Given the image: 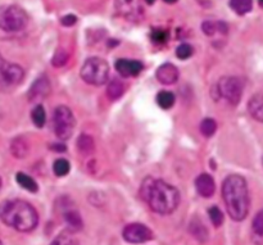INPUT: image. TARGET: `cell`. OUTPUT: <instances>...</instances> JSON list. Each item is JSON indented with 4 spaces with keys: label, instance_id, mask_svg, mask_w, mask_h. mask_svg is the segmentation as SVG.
<instances>
[{
    "label": "cell",
    "instance_id": "obj_1",
    "mask_svg": "<svg viewBox=\"0 0 263 245\" xmlns=\"http://www.w3.org/2000/svg\"><path fill=\"white\" fill-rule=\"evenodd\" d=\"M141 198L148 203L152 211L159 215H171L180 204V193L163 180L152 177L144 180L141 185Z\"/></svg>",
    "mask_w": 263,
    "mask_h": 245
},
{
    "label": "cell",
    "instance_id": "obj_2",
    "mask_svg": "<svg viewBox=\"0 0 263 245\" xmlns=\"http://www.w3.org/2000/svg\"><path fill=\"white\" fill-rule=\"evenodd\" d=\"M222 198L230 217L235 221H243L248 216L251 199L248 185L244 177L230 175L222 184Z\"/></svg>",
    "mask_w": 263,
    "mask_h": 245
},
{
    "label": "cell",
    "instance_id": "obj_3",
    "mask_svg": "<svg viewBox=\"0 0 263 245\" xmlns=\"http://www.w3.org/2000/svg\"><path fill=\"white\" fill-rule=\"evenodd\" d=\"M0 220L21 233L32 231L39 223L35 208L23 200H5L0 204Z\"/></svg>",
    "mask_w": 263,
    "mask_h": 245
},
{
    "label": "cell",
    "instance_id": "obj_4",
    "mask_svg": "<svg viewBox=\"0 0 263 245\" xmlns=\"http://www.w3.org/2000/svg\"><path fill=\"white\" fill-rule=\"evenodd\" d=\"M80 76L86 84L100 86V85H104L109 79V66L104 59L91 56L82 64Z\"/></svg>",
    "mask_w": 263,
    "mask_h": 245
},
{
    "label": "cell",
    "instance_id": "obj_5",
    "mask_svg": "<svg viewBox=\"0 0 263 245\" xmlns=\"http://www.w3.org/2000/svg\"><path fill=\"white\" fill-rule=\"evenodd\" d=\"M28 23V15L18 5L0 7V28L7 32L23 30Z\"/></svg>",
    "mask_w": 263,
    "mask_h": 245
},
{
    "label": "cell",
    "instance_id": "obj_6",
    "mask_svg": "<svg viewBox=\"0 0 263 245\" xmlns=\"http://www.w3.org/2000/svg\"><path fill=\"white\" fill-rule=\"evenodd\" d=\"M53 125L57 138H59L61 140H67V139L71 138L74 126H76V120H74L72 110L66 105L57 107L54 110Z\"/></svg>",
    "mask_w": 263,
    "mask_h": 245
},
{
    "label": "cell",
    "instance_id": "obj_7",
    "mask_svg": "<svg viewBox=\"0 0 263 245\" xmlns=\"http://www.w3.org/2000/svg\"><path fill=\"white\" fill-rule=\"evenodd\" d=\"M244 90L243 80L236 76H225L216 85L218 98H223L231 105H238Z\"/></svg>",
    "mask_w": 263,
    "mask_h": 245
},
{
    "label": "cell",
    "instance_id": "obj_8",
    "mask_svg": "<svg viewBox=\"0 0 263 245\" xmlns=\"http://www.w3.org/2000/svg\"><path fill=\"white\" fill-rule=\"evenodd\" d=\"M122 236L127 243L139 244L152 240L153 233H152L151 229L146 228L143 223H130L123 229Z\"/></svg>",
    "mask_w": 263,
    "mask_h": 245
},
{
    "label": "cell",
    "instance_id": "obj_9",
    "mask_svg": "<svg viewBox=\"0 0 263 245\" xmlns=\"http://www.w3.org/2000/svg\"><path fill=\"white\" fill-rule=\"evenodd\" d=\"M50 81L46 76H40L28 90V100L31 103H39L50 94Z\"/></svg>",
    "mask_w": 263,
    "mask_h": 245
},
{
    "label": "cell",
    "instance_id": "obj_10",
    "mask_svg": "<svg viewBox=\"0 0 263 245\" xmlns=\"http://www.w3.org/2000/svg\"><path fill=\"white\" fill-rule=\"evenodd\" d=\"M116 9L121 15L131 21L139 18L143 13L138 0H116Z\"/></svg>",
    "mask_w": 263,
    "mask_h": 245
},
{
    "label": "cell",
    "instance_id": "obj_11",
    "mask_svg": "<svg viewBox=\"0 0 263 245\" xmlns=\"http://www.w3.org/2000/svg\"><path fill=\"white\" fill-rule=\"evenodd\" d=\"M115 67L118 73L123 77L138 76L143 71V63L140 61H134V59H118Z\"/></svg>",
    "mask_w": 263,
    "mask_h": 245
},
{
    "label": "cell",
    "instance_id": "obj_12",
    "mask_svg": "<svg viewBox=\"0 0 263 245\" xmlns=\"http://www.w3.org/2000/svg\"><path fill=\"white\" fill-rule=\"evenodd\" d=\"M195 189H197L198 194L203 198H211L215 194L216 185L215 180L211 175L202 174L197 177L195 180Z\"/></svg>",
    "mask_w": 263,
    "mask_h": 245
},
{
    "label": "cell",
    "instance_id": "obj_13",
    "mask_svg": "<svg viewBox=\"0 0 263 245\" xmlns=\"http://www.w3.org/2000/svg\"><path fill=\"white\" fill-rule=\"evenodd\" d=\"M157 80L163 85H172L179 80V69L171 63H164L157 69Z\"/></svg>",
    "mask_w": 263,
    "mask_h": 245
},
{
    "label": "cell",
    "instance_id": "obj_14",
    "mask_svg": "<svg viewBox=\"0 0 263 245\" xmlns=\"http://www.w3.org/2000/svg\"><path fill=\"white\" fill-rule=\"evenodd\" d=\"M249 115L258 122H263V94H256L248 103Z\"/></svg>",
    "mask_w": 263,
    "mask_h": 245
},
{
    "label": "cell",
    "instance_id": "obj_15",
    "mask_svg": "<svg viewBox=\"0 0 263 245\" xmlns=\"http://www.w3.org/2000/svg\"><path fill=\"white\" fill-rule=\"evenodd\" d=\"M189 230H190V234H192V235L194 236L197 240H199L200 243H203V241H207L208 230H207V228L203 225V222L200 221V218H198V217L193 218L192 222H190Z\"/></svg>",
    "mask_w": 263,
    "mask_h": 245
},
{
    "label": "cell",
    "instance_id": "obj_16",
    "mask_svg": "<svg viewBox=\"0 0 263 245\" xmlns=\"http://www.w3.org/2000/svg\"><path fill=\"white\" fill-rule=\"evenodd\" d=\"M125 84L122 81H120L118 79L110 80L109 84H108L107 87V95L110 100H117L120 99L121 97L125 92Z\"/></svg>",
    "mask_w": 263,
    "mask_h": 245
},
{
    "label": "cell",
    "instance_id": "obj_17",
    "mask_svg": "<svg viewBox=\"0 0 263 245\" xmlns=\"http://www.w3.org/2000/svg\"><path fill=\"white\" fill-rule=\"evenodd\" d=\"M202 30L205 35L213 36L217 32L228 33V26L223 22H220V21H217V22H215V21H205L202 25Z\"/></svg>",
    "mask_w": 263,
    "mask_h": 245
},
{
    "label": "cell",
    "instance_id": "obj_18",
    "mask_svg": "<svg viewBox=\"0 0 263 245\" xmlns=\"http://www.w3.org/2000/svg\"><path fill=\"white\" fill-rule=\"evenodd\" d=\"M77 149H79L82 154L92 153L95 149L94 139L90 135H86V134L80 135L79 139H77Z\"/></svg>",
    "mask_w": 263,
    "mask_h": 245
},
{
    "label": "cell",
    "instance_id": "obj_19",
    "mask_svg": "<svg viewBox=\"0 0 263 245\" xmlns=\"http://www.w3.org/2000/svg\"><path fill=\"white\" fill-rule=\"evenodd\" d=\"M64 220H66L67 225L74 231H79L82 229V220L80 217L79 212L74 210H68L64 212Z\"/></svg>",
    "mask_w": 263,
    "mask_h": 245
},
{
    "label": "cell",
    "instance_id": "obj_20",
    "mask_svg": "<svg viewBox=\"0 0 263 245\" xmlns=\"http://www.w3.org/2000/svg\"><path fill=\"white\" fill-rule=\"evenodd\" d=\"M10 149H12L13 156L17 158H23L28 153V144L23 138H17L13 140Z\"/></svg>",
    "mask_w": 263,
    "mask_h": 245
},
{
    "label": "cell",
    "instance_id": "obj_21",
    "mask_svg": "<svg viewBox=\"0 0 263 245\" xmlns=\"http://www.w3.org/2000/svg\"><path fill=\"white\" fill-rule=\"evenodd\" d=\"M15 180H17V182L20 184V186H22L23 189L28 190V192L31 193H36L37 192V184H36L35 180L32 179V177H30L28 175L23 174V172H18L17 176H15Z\"/></svg>",
    "mask_w": 263,
    "mask_h": 245
},
{
    "label": "cell",
    "instance_id": "obj_22",
    "mask_svg": "<svg viewBox=\"0 0 263 245\" xmlns=\"http://www.w3.org/2000/svg\"><path fill=\"white\" fill-rule=\"evenodd\" d=\"M230 5L238 14H247L252 10L253 2L252 0H230Z\"/></svg>",
    "mask_w": 263,
    "mask_h": 245
},
{
    "label": "cell",
    "instance_id": "obj_23",
    "mask_svg": "<svg viewBox=\"0 0 263 245\" xmlns=\"http://www.w3.org/2000/svg\"><path fill=\"white\" fill-rule=\"evenodd\" d=\"M50 245H79V241L71 231H63L51 241Z\"/></svg>",
    "mask_w": 263,
    "mask_h": 245
},
{
    "label": "cell",
    "instance_id": "obj_24",
    "mask_svg": "<svg viewBox=\"0 0 263 245\" xmlns=\"http://www.w3.org/2000/svg\"><path fill=\"white\" fill-rule=\"evenodd\" d=\"M157 103L163 109H170L175 104V95L171 91H161L157 95Z\"/></svg>",
    "mask_w": 263,
    "mask_h": 245
},
{
    "label": "cell",
    "instance_id": "obj_25",
    "mask_svg": "<svg viewBox=\"0 0 263 245\" xmlns=\"http://www.w3.org/2000/svg\"><path fill=\"white\" fill-rule=\"evenodd\" d=\"M31 118H32V122L36 127H43L46 122V113L44 109L43 105H36L33 108L32 113H31Z\"/></svg>",
    "mask_w": 263,
    "mask_h": 245
},
{
    "label": "cell",
    "instance_id": "obj_26",
    "mask_svg": "<svg viewBox=\"0 0 263 245\" xmlns=\"http://www.w3.org/2000/svg\"><path fill=\"white\" fill-rule=\"evenodd\" d=\"M216 130H217V122L213 118H204L200 123V133L203 136H210L215 135Z\"/></svg>",
    "mask_w": 263,
    "mask_h": 245
},
{
    "label": "cell",
    "instance_id": "obj_27",
    "mask_svg": "<svg viewBox=\"0 0 263 245\" xmlns=\"http://www.w3.org/2000/svg\"><path fill=\"white\" fill-rule=\"evenodd\" d=\"M71 169V166H69V162L67 159L61 158V159H57L53 164V171L57 176L62 177V176H66L67 174L69 172Z\"/></svg>",
    "mask_w": 263,
    "mask_h": 245
},
{
    "label": "cell",
    "instance_id": "obj_28",
    "mask_svg": "<svg viewBox=\"0 0 263 245\" xmlns=\"http://www.w3.org/2000/svg\"><path fill=\"white\" fill-rule=\"evenodd\" d=\"M208 215H210L211 221H212V223L216 226V228H220V226L222 225L223 213H222V211L220 210V208H218V207H211L210 210H208Z\"/></svg>",
    "mask_w": 263,
    "mask_h": 245
},
{
    "label": "cell",
    "instance_id": "obj_29",
    "mask_svg": "<svg viewBox=\"0 0 263 245\" xmlns=\"http://www.w3.org/2000/svg\"><path fill=\"white\" fill-rule=\"evenodd\" d=\"M67 61H68V51L64 50V49H58L54 54L51 63L55 67H63L67 63Z\"/></svg>",
    "mask_w": 263,
    "mask_h": 245
},
{
    "label": "cell",
    "instance_id": "obj_30",
    "mask_svg": "<svg viewBox=\"0 0 263 245\" xmlns=\"http://www.w3.org/2000/svg\"><path fill=\"white\" fill-rule=\"evenodd\" d=\"M193 53H194V49H193V46L190 45V44H186V43L181 44V45L176 49V55L177 58L180 59L190 58V56L193 55Z\"/></svg>",
    "mask_w": 263,
    "mask_h": 245
},
{
    "label": "cell",
    "instance_id": "obj_31",
    "mask_svg": "<svg viewBox=\"0 0 263 245\" xmlns=\"http://www.w3.org/2000/svg\"><path fill=\"white\" fill-rule=\"evenodd\" d=\"M152 40L157 44H164L168 40V33H167V31L156 28V30H153V32H152Z\"/></svg>",
    "mask_w": 263,
    "mask_h": 245
},
{
    "label": "cell",
    "instance_id": "obj_32",
    "mask_svg": "<svg viewBox=\"0 0 263 245\" xmlns=\"http://www.w3.org/2000/svg\"><path fill=\"white\" fill-rule=\"evenodd\" d=\"M253 231L257 235L263 236V210L259 211L253 220Z\"/></svg>",
    "mask_w": 263,
    "mask_h": 245
},
{
    "label": "cell",
    "instance_id": "obj_33",
    "mask_svg": "<svg viewBox=\"0 0 263 245\" xmlns=\"http://www.w3.org/2000/svg\"><path fill=\"white\" fill-rule=\"evenodd\" d=\"M76 22H77V17L73 14H67L61 20V23L63 26H66V27H71V26H73Z\"/></svg>",
    "mask_w": 263,
    "mask_h": 245
},
{
    "label": "cell",
    "instance_id": "obj_34",
    "mask_svg": "<svg viewBox=\"0 0 263 245\" xmlns=\"http://www.w3.org/2000/svg\"><path fill=\"white\" fill-rule=\"evenodd\" d=\"M7 64L8 62H5L4 59H3V56L0 55V87H4V72Z\"/></svg>",
    "mask_w": 263,
    "mask_h": 245
},
{
    "label": "cell",
    "instance_id": "obj_35",
    "mask_svg": "<svg viewBox=\"0 0 263 245\" xmlns=\"http://www.w3.org/2000/svg\"><path fill=\"white\" fill-rule=\"evenodd\" d=\"M163 2H166L167 4H174V3H176L177 0H163Z\"/></svg>",
    "mask_w": 263,
    "mask_h": 245
},
{
    "label": "cell",
    "instance_id": "obj_36",
    "mask_svg": "<svg viewBox=\"0 0 263 245\" xmlns=\"http://www.w3.org/2000/svg\"><path fill=\"white\" fill-rule=\"evenodd\" d=\"M145 2H146V4L152 5V4H154V2H156V0H145Z\"/></svg>",
    "mask_w": 263,
    "mask_h": 245
},
{
    "label": "cell",
    "instance_id": "obj_37",
    "mask_svg": "<svg viewBox=\"0 0 263 245\" xmlns=\"http://www.w3.org/2000/svg\"><path fill=\"white\" fill-rule=\"evenodd\" d=\"M258 3H259V5H261V7H263V0H258Z\"/></svg>",
    "mask_w": 263,
    "mask_h": 245
},
{
    "label": "cell",
    "instance_id": "obj_38",
    "mask_svg": "<svg viewBox=\"0 0 263 245\" xmlns=\"http://www.w3.org/2000/svg\"><path fill=\"white\" fill-rule=\"evenodd\" d=\"M0 186H2V179H0Z\"/></svg>",
    "mask_w": 263,
    "mask_h": 245
},
{
    "label": "cell",
    "instance_id": "obj_39",
    "mask_svg": "<svg viewBox=\"0 0 263 245\" xmlns=\"http://www.w3.org/2000/svg\"><path fill=\"white\" fill-rule=\"evenodd\" d=\"M0 245H3V244H2V241H0Z\"/></svg>",
    "mask_w": 263,
    "mask_h": 245
}]
</instances>
